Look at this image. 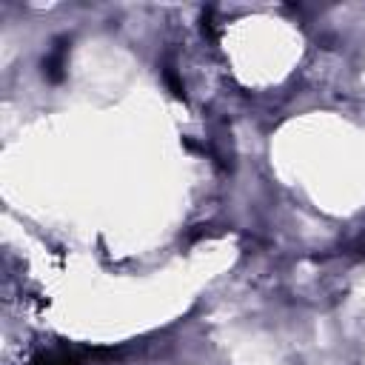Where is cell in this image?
Wrapping results in <instances>:
<instances>
[{
    "label": "cell",
    "mask_w": 365,
    "mask_h": 365,
    "mask_svg": "<svg viewBox=\"0 0 365 365\" xmlns=\"http://www.w3.org/2000/svg\"><path fill=\"white\" fill-rule=\"evenodd\" d=\"M34 365H83V359L74 351H68V348H57V351L43 354Z\"/></svg>",
    "instance_id": "cell-1"
}]
</instances>
